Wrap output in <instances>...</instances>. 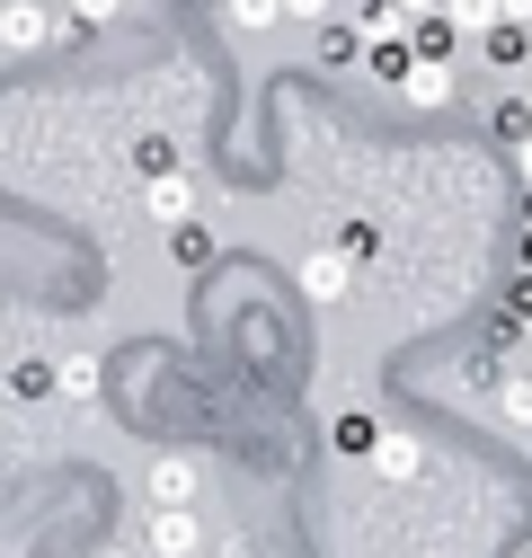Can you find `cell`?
Here are the masks:
<instances>
[{"label":"cell","mask_w":532,"mask_h":558,"mask_svg":"<svg viewBox=\"0 0 532 558\" xmlns=\"http://www.w3.org/2000/svg\"><path fill=\"white\" fill-rule=\"evenodd\" d=\"M143 549H152V558H195V549H205L195 506H152V514H143Z\"/></svg>","instance_id":"1"},{"label":"cell","mask_w":532,"mask_h":558,"mask_svg":"<svg viewBox=\"0 0 532 558\" xmlns=\"http://www.w3.org/2000/svg\"><path fill=\"white\" fill-rule=\"evenodd\" d=\"M143 214H152L160 231H178V222L195 214V178H186V169H160V178H143Z\"/></svg>","instance_id":"2"},{"label":"cell","mask_w":532,"mask_h":558,"mask_svg":"<svg viewBox=\"0 0 532 558\" xmlns=\"http://www.w3.org/2000/svg\"><path fill=\"white\" fill-rule=\"evenodd\" d=\"M347 284H355V257H347L338 240L302 257V293H311V302H347Z\"/></svg>","instance_id":"3"},{"label":"cell","mask_w":532,"mask_h":558,"mask_svg":"<svg viewBox=\"0 0 532 558\" xmlns=\"http://www.w3.org/2000/svg\"><path fill=\"white\" fill-rule=\"evenodd\" d=\"M373 470H382L390 487H418V478H426V444H418V435H390V426H382V444H373Z\"/></svg>","instance_id":"4"},{"label":"cell","mask_w":532,"mask_h":558,"mask_svg":"<svg viewBox=\"0 0 532 558\" xmlns=\"http://www.w3.org/2000/svg\"><path fill=\"white\" fill-rule=\"evenodd\" d=\"M364 72L382 81V89H399L418 72V36H364Z\"/></svg>","instance_id":"5"},{"label":"cell","mask_w":532,"mask_h":558,"mask_svg":"<svg viewBox=\"0 0 532 558\" xmlns=\"http://www.w3.org/2000/svg\"><path fill=\"white\" fill-rule=\"evenodd\" d=\"M195 487H205L195 461H152V470H143V497H152V506H195Z\"/></svg>","instance_id":"6"},{"label":"cell","mask_w":532,"mask_h":558,"mask_svg":"<svg viewBox=\"0 0 532 558\" xmlns=\"http://www.w3.org/2000/svg\"><path fill=\"white\" fill-rule=\"evenodd\" d=\"M399 98H409V107H452V62L444 53H418V72L399 81Z\"/></svg>","instance_id":"7"},{"label":"cell","mask_w":532,"mask_h":558,"mask_svg":"<svg viewBox=\"0 0 532 558\" xmlns=\"http://www.w3.org/2000/svg\"><path fill=\"white\" fill-rule=\"evenodd\" d=\"M497 416L515 435H532V364H506V381H497Z\"/></svg>","instance_id":"8"},{"label":"cell","mask_w":532,"mask_h":558,"mask_svg":"<svg viewBox=\"0 0 532 558\" xmlns=\"http://www.w3.org/2000/svg\"><path fill=\"white\" fill-rule=\"evenodd\" d=\"M319 62H328V72L364 62V27H355V19H328V27H319Z\"/></svg>","instance_id":"9"},{"label":"cell","mask_w":532,"mask_h":558,"mask_svg":"<svg viewBox=\"0 0 532 558\" xmlns=\"http://www.w3.org/2000/svg\"><path fill=\"white\" fill-rule=\"evenodd\" d=\"M169 257H178L186 275H205V266H214V231H205V222H195V214H186V222L169 231Z\"/></svg>","instance_id":"10"},{"label":"cell","mask_w":532,"mask_h":558,"mask_svg":"<svg viewBox=\"0 0 532 558\" xmlns=\"http://www.w3.org/2000/svg\"><path fill=\"white\" fill-rule=\"evenodd\" d=\"M480 45H488V62H506V72H515V62H532V27H523V19H497Z\"/></svg>","instance_id":"11"},{"label":"cell","mask_w":532,"mask_h":558,"mask_svg":"<svg viewBox=\"0 0 532 558\" xmlns=\"http://www.w3.org/2000/svg\"><path fill=\"white\" fill-rule=\"evenodd\" d=\"M328 444H338L347 461H373V444H382V426H373V416H338V426H328Z\"/></svg>","instance_id":"12"},{"label":"cell","mask_w":532,"mask_h":558,"mask_svg":"<svg viewBox=\"0 0 532 558\" xmlns=\"http://www.w3.org/2000/svg\"><path fill=\"white\" fill-rule=\"evenodd\" d=\"M53 390L62 399H98V355H62L53 364Z\"/></svg>","instance_id":"13"},{"label":"cell","mask_w":532,"mask_h":558,"mask_svg":"<svg viewBox=\"0 0 532 558\" xmlns=\"http://www.w3.org/2000/svg\"><path fill=\"white\" fill-rule=\"evenodd\" d=\"M444 19H452L461 36H488V27L506 19V0H444Z\"/></svg>","instance_id":"14"},{"label":"cell","mask_w":532,"mask_h":558,"mask_svg":"<svg viewBox=\"0 0 532 558\" xmlns=\"http://www.w3.org/2000/svg\"><path fill=\"white\" fill-rule=\"evenodd\" d=\"M488 133H497L506 151H515L523 133H532V107H523V98H497V107H488Z\"/></svg>","instance_id":"15"},{"label":"cell","mask_w":532,"mask_h":558,"mask_svg":"<svg viewBox=\"0 0 532 558\" xmlns=\"http://www.w3.org/2000/svg\"><path fill=\"white\" fill-rule=\"evenodd\" d=\"M222 19H231L240 36H257V27H276V19H285V0H222Z\"/></svg>","instance_id":"16"},{"label":"cell","mask_w":532,"mask_h":558,"mask_svg":"<svg viewBox=\"0 0 532 558\" xmlns=\"http://www.w3.org/2000/svg\"><path fill=\"white\" fill-rule=\"evenodd\" d=\"M338 248H347L355 266H373V257H382V231H373V222L355 214V222H338Z\"/></svg>","instance_id":"17"},{"label":"cell","mask_w":532,"mask_h":558,"mask_svg":"<svg viewBox=\"0 0 532 558\" xmlns=\"http://www.w3.org/2000/svg\"><path fill=\"white\" fill-rule=\"evenodd\" d=\"M452 45H461V27H452L444 10H435V19H418V53H444V62H452Z\"/></svg>","instance_id":"18"},{"label":"cell","mask_w":532,"mask_h":558,"mask_svg":"<svg viewBox=\"0 0 532 558\" xmlns=\"http://www.w3.org/2000/svg\"><path fill=\"white\" fill-rule=\"evenodd\" d=\"M10 390H19V399H62V390H53V373H45V364H10Z\"/></svg>","instance_id":"19"},{"label":"cell","mask_w":532,"mask_h":558,"mask_svg":"<svg viewBox=\"0 0 532 558\" xmlns=\"http://www.w3.org/2000/svg\"><path fill=\"white\" fill-rule=\"evenodd\" d=\"M133 160H143V178H160V169H178V151L160 143V133H152V143H133Z\"/></svg>","instance_id":"20"},{"label":"cell","mask_w":532,"mask_h":558,"mask_svg":"<svg viewBox=\"0 0 532 558\" xmlns=\"http://www.w3.org/2000/svg\"><path fill=\"white\" fill-rule=\"evenodd\" d=\"M62 10H72V19H81V27H107V19H116V10H124V0H62Z\"/></svg>","instance_id":"21"},{"label":"cell","mask_w":532,"mask_h":558,"mask_svg":"<svg viewBox=\"0 0 532 558\" xmlns=\"http://www.w3.org/2000/svg\"><path fill=\"white\" fill-rule=\"evenodd\" d=\"M285 19H311V27H328V19H338V0H285Z\"/></svg>","instance_id":"22"},{"label":"cell","mask_w":532,"mask_h":558,"mask_svg":"<svg viewBox=\"0 0 532 558\" xmlns=\"http://www.w3.org/2000/svg\"><path fill=\"white\" fill-rule=\"evenodd\" d=\"M515 169H523V186H532V133H523V143H515Z\"/></svg>","instance_id":"23"},{"label":"cell","mask_w":532,"mask_h":558,"mask_svg":"<svg viewBox=\"0 0 532 558\" xmlns=\"http://www.w3.org/2000/svg\"><path fill=\"white\" fill-rule=\"evenodd\" d=\"M399 10H409V19H435V10H444V0H399Z\"/></svg>","instance_id":"24"},{"label":"cell","mask_w":532,"mask_h":558,"mask_svg":"<svg viewBox=\"0 0 532 558\" xmlns=\"http://www.w3.org/2000/svg\"><path fill=\"white\" fill-rule=\"evenodd\" d=\"M506 19H523V27H532V0H506Z\"/></svg>","instance_id":"25"},{"label":"cell","mask_w":532,"mask_h":558,"mask_svg":"<svg viewBox=\"0 0 532 558\" xmlns=\"http://www.w3.org/2000/svg\"><path fill=\"white\" fill-rule=\"evenodd\" d=\"M523 364H532V337H523Z\"/></svg>","instance_id":"26"},{"label":"cell","mask_w":532,"mask_h":558,"mask_svg":"<svg viewBox=\"0 0 532 558\" xmlns=\"http://www.w3.org/2000/svg\"><path fill=\"white\" fill-rule=\"evenodd\" d=\"M523 107H532V81H523Z\"/></svg>","instance_id":"27"},{"label":"cell","mask_w":532,"mask_h":558,"mask_svg":"<svg viewBox=\"0 0 532 558\" xmlns=\"http://www.w3.org/2000/svg\"><path fill=\"white\" fill-rule=\"evenodd\" d=\"M53 10H62V0H53Z\"/></svg>","instance_id":"28"},{"label":"cell","mask_w":532,"mask_h":558,"mask_svg":"<svg viewBox=\"0 0 532 558\" xmlns=\"http://www.w3.org/2000/svg\"><path fill=\"white\" fill-rule=\"evenodd\" d=\"M523 444H532V435H523Z\"/></svg>","instance_id":"29"}]
</instances>
